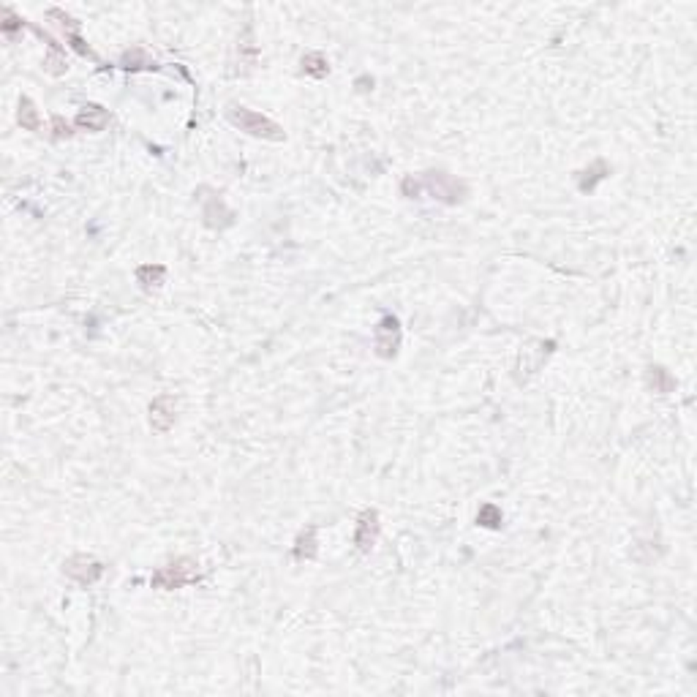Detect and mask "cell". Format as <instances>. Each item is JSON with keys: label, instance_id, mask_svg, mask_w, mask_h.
Listing matches in <instances>:
<instances>
[{"label": "cell", "instance_id": "2e32d148", "mask_svg": "<svg viewBox=\"0 0 697 697\" xmlns=\"http://www.w3.org/2000/svg\"><path fill=\"white\" fill-rule=\"evenodd\" d=\"M153 63L147 60V55L142 52V49H134V52H126L123 55V69H129V71H139V69H150Z\"/></svg>", "mask_w": 697, "mask_h": 697}, {"label": "cell", "instance_id": "9a60e30c", "mask_svg": "<svg viewBox=\"0 0 697 697\" xmlns=\"http://www.w3.org/2000/svg\"><path fill=\"white\" fill-rule=\"evenodd\" d=\"M477 523L479 526H488V528H498L501 526V509L496 507V504H485V507L479 509Z\"/></svg>", "mask_w": 697, "mask_h": 697}, {"label": "cell", "instance_id": "4fadbf2b", "mask_svg": "<svg viewBox=\"0 0 697 697\" xmlns=\"http://www.w3.org/2000/svg\"><path fill=\"white\" fill-rule=\"evenodd\" d=\"M19 123H22V129H28V131L41 129L39 109H36V104L30 101V99H25V96H22V101H19Z\"/></svg>", "mask_w": 697, "mask_h": 697}, {"label": "cell", "instance_id": "ac0fdd59", "mask_svg": "<svg viewBox=\"0 0 697 697\" xmlns=\"http://www.w3.org/2000/svg\"><path fill=\"white\" fill-rule=\"evenodd\" d=\"M52 126H55V139L71 136V129H69V123H63V117H55V120H52Z\"/></svg>", "mask_w": 697, "mask_h": 697}, {"label": "cell", "instance_id": "5b68a950", "mask_svg": "<svg viewBox=\"0 0 697 697\" xmlns=\"http://www.w3.org/2000/svg\"><path fill=\"white\" fill-rule=\"evenodd\" d=\"M398 346H401V321H398V316L387 314V316H381V321L376 324V351H378V357L390 360V357H395V354H398Z\"/></svg>", "mask_w": 697, "mask_h": 697}, {"label": "cell", "instance_id": "9c48e42d", "mask_svg": "<svg viewBox=\"0 0 697 697\" xmlns=\"http://www.w3.org/2000/svg\"><path fill=\"white\" fill-rule=\"evenodd\" d=\"M294 558L297 561H311L316 558V526H308L300 531V537L294 542Z\"/></svg>", "mask_w": 697, "mask_h": 697}, {"label": "cell", "instance_id": "7a4b0ae2", "mask_svg": "<svg viewBox=\"0 0 697 697\" xmlns=\"http://www.w3.org/2000/svg\"><path fill=\"white\" fill-rule=\"evenodd\" d=\"M229 120H232L234 126L240 131H246V134H251V136H261V139H270V142H281L286 134H284V129L278 126V123H273L270 117L259 115V112H254V109H246V106H229Z\"/></svg>", "mask_w": 697, "mask_h": 697}, {"label": "cell", "instance_id": "8fae6325", "mask_svg": "<svg viewBox=\"0 0 697 697\" xmlns=\"http://www.w3.org/2000/svg\"><path fill=\"white\" fill-rule=\"evenodd\" d=\"M39 36H44V41L49 44V55H46V60H44V71L52 74V76H60V74H66V58L60 55V46L55 44V39L52 36H46V33H41V30H36Z\"/></svg>", "mask_w": 697, "mask_h": 697}, {"label": "cell", "instance_id": "5bb4252c", "mask_svg": "<svg viewBox=\"0 0 697 697\" xmlns=\"http://www.w3.org/2000/svg\"><path fill=\"white\" fill-rule=\"evenodd\" d=\"M303 71L311 74V76H316V79L327 76V71H330V66H327V58H324L321 52H308V55L303 58Z\"/></svg>", "mask_w": 697, "mask_h": 697}, {"label": "cell", "instance_id": "277c9868", "mask_svg": "<svg viewBox=\"0 0 697 697\" xmlns=\"http://www.w3.org/2000/svg\"><path fill=\"white\" fill-rule=\"evenodd\" d=\"M63 572H66L71 581L79 583V586H93V583L104 575V564L99 561V558L87 556V553H76V556H71V558L63 564Z\"/></svg>", "mask_w": 697, "mask_h": 697}, {"label": "cell", "instance_id": "ba28073f", "mask_svg": "<svg viewBox=\"0 0 697 697\" xmlns=\"http://www.w3.org/2000/svg\"><path fill=\"white\" fill-rule=\"evenodd\" d=\"M106 123H109V115H106V109L99 106V104H87V106L79 109V115H76V126L87 131H101L106 129Z\"/></svg>", "mask_w": 697, "mask_h": 697}, {"label": "cell", "instance_id": "30bf717a", "mask_svg": "<svg viewBox=\"0 0 697 697\" xmlns=\"http://www.w3.org/2000/svg\"><path fill=\"white\" fill-rule=\"evenodd\" d=\"M164 278H166V267H164V264H142V267L136 270V281L142 284V289L145 291L159 289L161 284H164Z\"/></svg>", "mask_w": 697, "mask_h": 697}, {"label": "cell", "instance_id": "8992f818", "mask_svg": "<svg viewBox=\"0 0 697 697\" xmlns=\"http://www.w3.org/2000/svg\"><path fill=\"white\" fill-rule=\"evenodd\" d=\"M378 512L376 509H365L357 521V531H354V545L360 553H371V548L376 545L378 539Z\"/></svg>", "mask_w": 697, "mask_h": 697}, {"label": "cell", "instance_id": "7c38bea8", "mask_svg": "<svg viewBox=\"0 0 697 697\" xmlns=\"http://www.w3.org/2000/svg\"><path fill=\"white\" fill-rule=\"evenodd\" d=\"M648 387H651L653 392H670L673 387H676V378L670 376L662 365H651V368H648Z\"/></svg>", "mask_w": 697, "mask_h": 697}, {"label": "cell", "instance_id": "6da1fadb", "mask_svg": "<svg viewBox=\"0 0 697 697\" xmlns=\"http://www.w3.org/2000/svg\"><path fill=\"white\" fill-rule=\"evenodd\" d=\"M422 189H428L436 199H441V202H447V204L463 202V196H466L463 183L455 180V177H450V174H444V172H425V174H420L417 180H414V177H406V180H403V194H406V196H417Z\"/></svg>", "mask_w": 697, "mask_h": 697}, {"label": "cell", "instance_id": "e0dca14e", "mask_svg": "<svg viewBox=\"0 0 697 697\" xmlns=\"http://www.w3.org/2000/svg\"><path fill=\"white\" fill-rule=\"evenodd\" d=\"M586 174H591V177H581V191H594L596 180H602L605 174H608V166H605V161H596L594 166L588 169Z\"/></svg>", "mask_w": 697, "mask_h": 697}, {"label": "cell", "instance_id": "3957f363", "mask_svg": "<svg viewBox=\"0 0 697 697\" xmlns=\"http://www.w3.org/2000/svg\"><path fill=\"white\" fill-rule=\"evenodd\" d=\"M194 558H177L172 564L161 566L159 572H153V588H164V591H174V588H183L191 583L199 581V569H196Z\"/></svg>", "mask_w": 697, "mask_h": 697}, {"label": "cell", "instance_id": "52a82bcc", "mask_svg": "<svg viewBox=\"0 0 697 697\" xmlns=\"http://www.w3.org/2000/svg\"><path fill=\"white\" fill-rule=\"evenodd\" d=\"M174 425V398L172 395H159L150 403V428L156 433H166Z\"/></svg>", "mask_w": 697, "mask_h": 697}]
</instances>
